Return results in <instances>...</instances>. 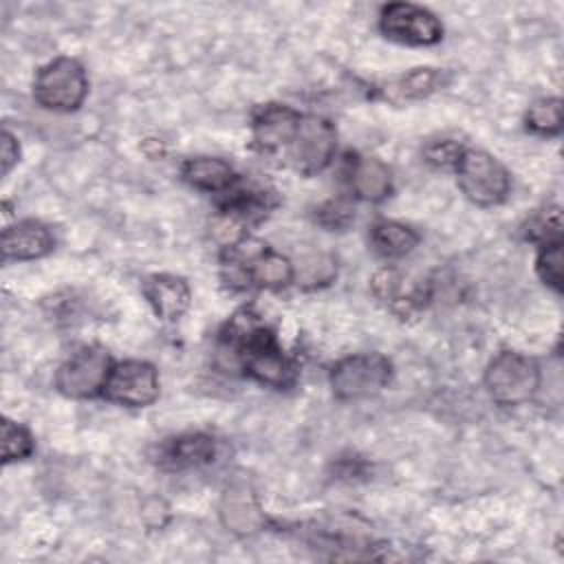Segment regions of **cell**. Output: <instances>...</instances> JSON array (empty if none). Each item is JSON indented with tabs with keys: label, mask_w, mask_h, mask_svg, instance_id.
Instances as JSON below:
<instances>
[{
	"label": "cell",
	"mask_w": 564,
	"mask_h": 564,
	"mask_svg": "<svg viewBox=\"0 0 564 564\" xmlns=\"http://www.w3.org/2000/svg\"><path fill=\"white\" fill-rule=\"evenodd\" d=\"M88 95V77L84 66L73 57H55L44 64L33 79V99L55 112L77 110Z\"/></svg>",
	"instance_id": "obj_1"
},
{
	"label": "cell",
	"mask_w": 564,
	"mask_h": 564,
	"mask_svg": "<svg viewBox=\"0 0 564 564\" xmlns=\"http://www.w3.org/2000/svg\"><path fill=\"white\" fill-rule=\"evenodd\" d=\"M540 386V366L535 359L502 350L485 370V388L500 405H520L529 401Z\"/></svg>",
	"instance_id": "obj_2"
},
{
	"label": "cell",
	"mask_w": 564,
	"mask_h": 564,
	"mask_svg": "<svg viewBox=\"0 0 564 564\" xmlns=\"http://www.w3.org/2000/svg\"><path fill=\"white\" fill-rule=\"evenodd\" d=\"M392 375L390 361L379 352H359L330 368V390L339 401H361L381 392Z\"/></svg>",
	"instance_id": "obj_3"
},
{
	"label": "cell",
	"mask_w": 564,
	"mask_h": 564,
	"mask_svg": "<svg viewBox=\"0 0 564 564\" xmlns=\"http://www.w3.org/2000/svg\"><path fill=\"white\" fill-rule=\"evenodd\" d=\"M460 192L480 207L498 205L509 194V172L485 150H463L456 161Z\"/></svg>",
	"instance_id": "obj_4"
},
{
	"label": "cell",
	"mask_w": 564,
	"mask_h": 564,
	"mask_svg": "<svg viewBox=\"0 0 564 564\" xmlns=\"http://www.w3.org/2000/svg\"><path fill=\"white\" fill-rule=\"evenodd\" d=\"M337 148L335 126L319 115H300L297 130L284 154V161L300 174L313 176L322 172Z\"/></svg>",
	"instance_id": "obj_5"
},
{
	"label": "cell",
	"mask_w": 564,
	"mask_h": 564,
	"mask_svg": "<svg viewBox=\"0 0 564 564\" xmlns=\"http://www.w3.org/2000/svg\"><path fill=\"white\" fill-rule=\"evenodd\" d=\"M110 370V355L101 346H82L57 368L55 388L70 399H90L104 392Z\"/></svg>",
	"instance_id": "obj_6"
},
{
	"label": "cell",
	"mask_w": 564,
	"mask_h": 564,
	"mask_svg": "<svg viewBox=\"0 0 564 564\" xmlns=\"http://www.w3.org/2000/svg\"><path fill=\"white\" fill-rule=\"evenodd\" d=\"M236 352L240 357L245 372L264 386L286 388L295 377L293 364L282 355L273 333L264 324L258 330H253L236 348Z\"/></svg>",
	"instance_id": "obj_7"
},
{
	"label": "cell",
	"mask_w": 564,
	"mask_h": 564,
	"mask_svg": "<svg viewBox=\"0 0 564 564\" xmlns=\"http://www.w3.org/2000/svg\"><path fill=\"white\" fill-rule=\"evenodd\" d=\"M379 29L386 37L410 46H432L443 37L441 20L412 2L386 4L379 13Z\"/></svg>",
	"instance_id": "obj_8"
},
{
	"label": "cell",
	"mask_w": 564,
	"mask_h": 564,
	"mask_svg": "<svg viewBox=\"0 0 564 564\" xmlns=\"http://www.w3.org/2000/svg\"><path fill=\"white\" fill-rule=\"evenodd\" d=\"M106 399L128 405V408H145L156 401L159 397V375L156 368L148 361L128 359L121 364H115L106 388Z\"/></svg>",
	"instance_id": "obj_9"
},
{
	"label": "cell",
	"mask_w": 564,
	"mask_h": 564,
	"mask_svg": "<svg viewBox=\"0 0 564 564\" xmlns=\"http://www.w3.org/2000/svg\"><path fill=\"white\" fill-rule=\"evenodd\" d=\"M297 121H300V112L291 110L289 106H278V104L260 106L253 112V123H251L253 145L262 154L284 159L293 141V134L297 130Z\"/></svg>",
	"instance_id": "obj_10"
},
{
	"label": "cell",
	"mask_w": 564,
	"mask_h": 564,
	"mask_svg": "<svg viewBox=\"0 0 564 564\" xmlns=\"http://www.w3.org/2000/svg\"><path fill=\"white\" fill-rule=\"evenodd\" d=\"M218 513L223 524L238 535L256 533L264 524L258 498L247 482H234L223 491Z\"/></svg>",
	"instance_id": "obj_11"
},
{
	"label": "cell",
	"mask_w": 564,
	"mask_h": 564,
	"mask_svg": "<svg viewBox=\"0 0 564 564\" xmlns=\"http://www.w3.org/2000/svg\"><path fill=\"white\" fill-rule=\"evenodd\" d=\"M141 291H143L145 300L150 302L152 311L165 322L178 319L189 308L192 293H189L187 282L178 275L154 273L143 280Z\"/></svg>",
	"instance_id": "obj_12"
},
{
	"label": "cell",
	"mask_w": 564,
	"mask_h": 564,
	"mask_svg": "<svg viewBox=\"0 0 564 564\" xmlns=\"http://www.w3.org/2000/svg\"><path fill=\"white\" fill-rule=\"evenodd\" d=\"M55 240L40 220H20L2 231V260H35L53 249Z\"/></svg>",
	"instance_id": "obj_13"
},
{
	"label": "cell",
	"mask_w": 564,
	"mask_h": 564,
	"mask_svg": "<svg viewBox=\"0 0 564 564\" xmlns=\"http://www.w3.org/2000/svg\"><path fill=\"white\" fill-rule=\"evenodd\" d=\"M372 291L392 311H399L403 315H408L410 311L421 306L423 297H425L423 286L412 282L408 275H403L397 269H381L372 278Z\"/></svg>",
	"instance_id": "obj_14"
},
{
	"label": "cell",
	"mask_w": 564,
	"mask_h": 564,
	"mask_svg": "<svg viewBox=\"0 0 564 564\" xmlns=\"http://www.w3.org/2000/svg\"><path fill=\"white\" fill-rule=\"evenodd\" d=\"M216 456V443L209 434L194 432L172 438L161 449V463L170 469H189L212 463Z\"/></svg>",
	"instance_id": "obj_15"
},
{
	"label": "cell",
	"mask_w": 564,
	"mask_h": 564,
	"mask_svg": "<svg viewBox=\"0 0 564 564\" xmlns=\"http://www.w3.org/2000/svg\"><path fill=\"white\" fill-rule=\"evenodd\" d=\"M350 187L355 196L377 203L388 196L392 176L390 167L377 156H357L350 163Z\"/></svg>",
	"instance_id": "obj_16"
},
{
	"label": "cell",
	"mask_w": 564,
	"mask_h": 564,
	"mask_svg": "<svg viewBox=\"0 0 564 564\" xmlns=\"http://www.w3.org/2000/svg\"><path fill=\"white\" fill-rule=\"evenodd\" d=\"M185 181L203 192H225L236 183L231 165L216 156H196L183 165Z\"/></svg>",
	"instance_id": "obj_17"
},
{
	"label": "cell",
	"mask_w": 564,
	"mask_h": 564,
	"mask_svg": "<svg viewBox=\"0 0 564 564\" xmlns=\"http://www.w3.org/2000/svg\"><path fill=\"white\" fill-rule=\"evenodd\" d=\"M441 73L436 68H412L410 73L390 79L381 93L388 101L392 104H403V101H412V99H421L430 93H434L441 86Z\"/></svg>",
	"instance_id": "obj_18"
},
{
	"label": "cell",
	"mask_w": 564,
	"mask_h": 564,
	"mask_svg": "<svg viewBox=\"0 0 564 564\" xmlns=\"http://www.w3.org/2000/svg\"><path fill=\"white\" fill-rule=\"evenodd\" d=\"M370 245L383 258H401L419 245V234L397 220H379L370 229Z\"/></svg>",
	"instance_id": "obj_19"
},
{
	"label": "cell",
	"mask_w": 564,
	"mask_h": 564,
	"mask_svg": "<svg viewBox=\"0 0 564 564\" xmlns=\"http://www.w3.org/2000/svg\"><path fill=\"white\" fill-rule=\"evenodd\" d=\"M247 269L251 275V284L267 286V289H280L293 280L291 260L271 249H264L258 258H253L247 264Z\"/></svg>",
	"instance_id": "obj_20"
},
{
	"label": "cell",
	"mask_w": 564,
	"mask_h": 564,
	"mask_svg": "<svg viewBox=\"0 0 564 564\" xmlns=\"http://www.w3.org/2000/svg\"><path fill=\"white\" fill-rule=\"evenodd\" d=\"M527 128L535 134H557L562 128V101L557 97L535 99L527 110Z\"/></svg>",
	"instance_id": "obj_21"
},
{
	"label": "cell",
	"mask_w": 564,
	"mask_h": 564,
	"mask_svg": "<svg viewBox=\"0 0 564 564\" xmlns=\"http://www.w3.org/2000/svg\"><path fill=\"white\" fill-rule=\"evenodd\" d=\"M33 452V438L31 434L13 423L11 419L2 421V463L9 465L13 460H24Z\"/></svg>",
	"instance_id": "obj_22"
},
{
	"label": "cell",
	"mask_w": 564,
	"mask_h": 564,
	"mask_svg": "<svg viewBox=\"0 0 564 564\" xmlns=\"http://www.w3.org/2000/svg\"><path fill=\"white\" fill-rule=\"evenodd\" d=\"M535 269H538L540 280L546 286L555 289L557 293L562 291V242L560 240L542 245L538 260H535Z\"/></svg>",
	"instance_id": "obj_23"
},
{
	"label": "cell",
	"mask_w": 564,
	"mask_h": 564,
	"mask_svg": "<svg viewBox=\"0 0 564 564\" xmlns=\"http://www.w3.org/2000/svg\"><path fill=\"white\" fill-rule=\"evenodd\" d=\"M212 236L216 242H220L223 247L231 249L234 245H238L242 238H247V231H245V220L238 218L236 214L227 212V209H220L218 216L212 218Z\"/></svg>",
	"instance_id": "obj_24"
},
{
	"label": "cell",
	"mask_w": 564,
	"mask_h": 564,
	"mask_svg": "<svg viewBox=\"0 0 564 564\" xmlns=\"http://www.w3.org/2000/svg\"><path fill=\"white\" fill-rule=\"evenodd\" d=\"M333 275H335V262L328 256H311V258L302 260L297 271L293 269V278H297L306 286L326 284L333 280Z\"/></svg>",
	"instance_id": "obj_25"
},
{
	"label": "cell",
	"mask_w": 564,
	"mask_h": 564,
	"mask_svg": "<svg viewBox=\"0 0 564 564\" xmlns=\"http://www.w3.org/2000/svg\"><path fill=\"white\" fill-rule=\"evenodd\" d=\"M560 231H562V214H560V207L553 205V207L544 209V212L531 223L529 236H531L533 240L553 242V240H560Z\"/></svg>",
	"instance_id": "obj_26"
},
{
	"label": "cell",
	"mask_w": 564,
	"mask_h": 564,
	"mask_svg": "<svg viewBox=\"0 0 564 564\" xmlns=\"http://www.w3.org/2000/svg\"><path fill=\"white\" fill-rule=\"evenodd\" d=\"M355 218V212L352 207L341 200V198H333V200H326L319 209H317V220L328 227V229H344L350 225V220Z\"/></svg>",
	"instance_id": "obj_27"
},
{
	"label": "cell",
	"mask_w": 564,
	"mask_h": 564,
	"mask_svg": "<svg viewBox=\"0 0 564 564\" xmlns=\"http://www.w3.org/2000/svg\"><path fill=\"white\" fill-rule=\"evenodd\" d=\"M460 152H463V148H460L456 141H449V139L432 141V143L425 148L427 161H430V163H436V165H456Z\"/></svg>",
	"instance_id": "obj_28"
},
{
	"label": "cell",
	"mask_w": 564,
	"mask_h": 564,
	"mask_svg": "<svg viewBox=\"0 0 564 564\" xmlns=\"http://www.w3.org/2000/svg\"><path fill=\"white\" fill-rule=\"evenodd\" d=\"M0 161H2V176H7L11 172V167L18 163L20 159V145H18V139L9 132V130H2V145H0Z\"/></svg>",
	"instance_id": "obj_29"
}]
</instances>
